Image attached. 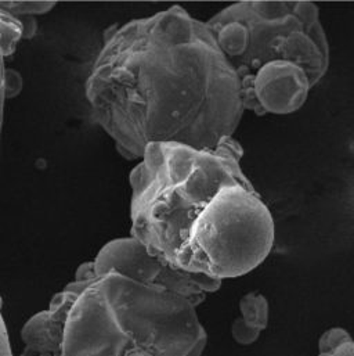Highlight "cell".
Wrapping results in <instances>:
<instances>
[{
	"label": "cell",
	"mask_w": 354,
	"mask_h": 356,
	"mask_svg": "<svg viewBox=\"0 0 354 356\" xmlns=\"http://www.w3.org/2000/svg\"><path fill=\"white\" fill-rule=\"evenodd\" d=\"M353 150H354V147H353Z\"/></svg>",
	"instance_id": "cell-16"
},
{
	"label": "cell",
	"mask_w": 354,
	"mask_h": 356,
	"mask_svg": "<svg viewBox=\"0 0 354 356\" xmlns=\"http://www.w3.org/2000/svg\"><path fill=\"white\" fill-rule=\"evenodd\" d=\"M96 124L128 160L157 143L213 149L244 117L237 75L206 21L175 4L106 36L86 81Z\"/></svg>",
	"instance_id": "cell-1"
},
{
	"label": "cell",
	"mask_w": 354,
	"mask_h": 356,
	"mask_svg": "<svg viewBox=\"0 0 354 356\" xmlns=\"http://www.w3.org/2000/svg\"><path fill=\"white\" fill-rule=\"evenodd\" d=\"M25 35V25L19 17H15L0 8V51L4 58L10 57L19 40Z\"/></svg>",
	"instance_id": "cell-6"
},
{
	"label": "cell",
	"mask_w": 354,
	"mask_h": 356,
	"mask_svg": "<svg viewBox=\"0 0 354 356\" xmlns=\"http://www.w3.org/2000/svg\"><path fill=\"white\" fill-rule=\"evenodd\" d=\"M262 332L255 329V327H251L249 325H246L241 318H237L231 326V336H233V340L238 344V346H244V347H248V346H252L255 344L259 337H260Z\"/></svg>",
	"instance_id": "cell-9"
},
{
	"label": "cell",
	"mask_w": 354,
	"mask_h": 356,
	"mask_svg": "<svg viewBox=\"0 0 354 356\" xmlns=\"http://www.w3.org/2000/svg\"><path fill=\"white\" fill-rule=\"evenodd\" d=\"M0 356H12L7 327L1 315V300H0Z\"/></svg>",
	"instance_id": "cell-12"
},
{
	"label": "cell",
	"mask_w": 354,
	"mask_h": 356,
	"mask_svg": "<svg viewBox=\"0 0 354 356\" xmlns=\"http://www.w3.org/2000/svg\"><path fill=\"white\" fill-rule=\"evenodd\" d=\"M241 319L260 332L266 330L270 321V304L267 298L256 291L245 294L238 304Z\"/></svg>",
	"instance_id": "cell-5"
},
{
	"label": "cell",
	"mask_w": 354,
	"mask_h": 356,
	"mask_svg": "<svg viewBox=\"0 0 354 356\" xmlns=\"http://www.w3.org/2000/svg\"><path fill=\"white\" fill-rule=\"evenodd\" d=\"M353 337L351 333L344 327H331L327 332L323 333V336L319 340V354H330L335 350L341 348L342 346L352 343Z\"/></svg>",
	"instance_id": "cell-8"
},
{
	"label": "cell",
	"mask_w": 354,
	"mask_h": 356,
	"mask_svg": "<svg viewBox=\"0 0 354 356\" xmlns=\"http://www.w3.org/2000/svg\"><path fill=\"white\" fill-rule=\"evenodd\" d=\"M56 3L50 1H0V8L19 17L21 15H35L49 13Z\"/></svg>",
	"instance_id": "cell-7"
},
{
	"label": "cell",
	"mask_w": 354,
	"mask_h": 356,
	"mask_svg": "<svg viewBox=\"0 0 354 356\" xmlns=\"http://www.w3.org/2000/svg\"><path fill=\"white\" fill-rule=\"evenodd\" d=\"M22 89V76L19 75V72H17L15 70H10L6 68L4 72V92H6V99H12L17 95H19Z\"/></svg>",
	"instance_id": "cell-10"
},
{
	"label": "cell",
	"mask_w": 354,
	"mask_h": 356,
	"mask_svg": "<svg viewBox=\"0 0 354 356\" xmlns=\"http://www.w3.org/2000/svg\"><path fill=\"white\" fill-rule=\"evenodd\" d=\"M206 344H208V337L203 339V340H201V341L192 348V351L188 354V356H202V354L205 353Z\"/></svg>",
	"instance_id": "cell-14"
},
{
	"label": "cell",
	"mask_w": 354,
	"mask_h": 356,
	"mask_svg": "<svg viewBox=\"0 0 354 356\" xmlns=\"http://www.w3.org/2000/svg\"><path fill=\"white\" fill-rule=\"evenodd\" d=\"M231 64L245 111H299L327 75L331 49L312 1H238L206 21Z\"/></svg>",
	"instance_id": "cell-4"
},
{
	"label": "cell",
	"mask_w": 354,
	"mask_h": 356,
	"mask_svg": "<svg viewBox=\"0 0 354 356\" xmlns=\"http://www.w3.org/2000/svg\"><path fill=\"white\" fill-rule=\"evenodd\" d=\"M319 356H354L353 341H352V343H348V344H345V346H342L341 348L335 350L334 353L324 354V355H320V354H319Z\"/></svg>",
	"instance_id": "cell-13"
},
{
	"label": "cell",
	"mask_w": 354,
	"mask_h": 356,
	"mask_svg": "<svg viewBox=\"0 0 354 356\" xmlns=\"http://www.w3.org/2000/svg\"><path fill=\"white\" fill-rule=\"evenodd\" d=\"M231 136L213 149L157 143L130 172V236L164 264L224 280L270 255L276 225Z\"/></svg>",
	"instance_id": "cell-2"
},
{
	"label": "cell",
	"mask_w": 354,
	"mask_h": 356,
	"mask_svg": "<svg viewBox=\"0 0 354 356\" xmlns=\"http://www.w3.org/2000/svg\"><path fill=\"white\" fill-rule=\"evenodd\" d=\"M43 314V356H188L208 337L188 300L114 269L71 282Z\"/></svg>",
	"instance_id": "cell-3"
},
{
	"label": "cell",
	"mask_w": 354,
	"mask_h": 356,
	"mask_svg": "<svg viewBox=\"0 0 354 356\" xmlns=\"http://www.w3.org/2000/svg\"><path fill=\"white\" fill-rule=\"evenodd\" d=\"M353 344H354V339H353Z\"/></svg>",
	"instance_id": "cell-15"
},
{
	"label": "cell",
	"mask_w": 354,
	"mask_h": 356,
	"mask_svg": "<svg viewBox=\"0 0 354 356\" xmlns=\"http://www.w3.org/2000/svg\"><path fill=\"white\" fill-rule=\"evenodd\" d=\"M6 58L0 51V139H1V128H3V117H4V104H6V92H4V72H6Z\"/></svg>",
	"instance_id": "cell-11"
}]
</instances>
